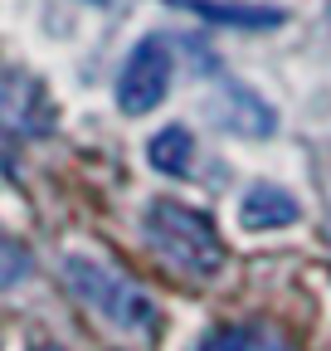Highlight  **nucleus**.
I'll use <instances>...</instances> for the list:
<instances>
[{
	"mask_svg": "<svg viewBox=\"0 0 331 351\" xmlns=\"http://www.w3.org/2000/svg\"><path fill=\"white\" fill-rule=\"evenodd\" d=\"M64 283L88 302L107 327L132 332V337L156 332V317H161L156 298L142 283H132L122 269H112V263H103L93 254H64Z\"/></svg>",
	"mask_w": 331,
	"mask_h": 351,
	"instance_id": "obj_1",
	"label": "nucleus"
},
{
	"mask_svg": "<svg viewBox=\"0 0 331 351\" xmlns=\"http://www.w3.org/2000/svg\"><path fill=\"white\" fill-rule=\"evenodd\" d=\"M220 117H224L229 132H243V137H268L273 132V108L239 83H224V112Z\"/></svg>",
	"mask_w": 331,
	"mask_h": 351,
	"instance_id": "obj_6",
	"label": "nucleus"
},
{
	"mask_svg": "<svg viewBox=\"0 0 331 351\" xmlns=\"http://www.w3.org/2000/svg\"><path fill=\"white\" fill-rule=\"evenodd\" d=\"M142 230H146L151 249L190 278H215L224 269V239L200 210H190L181 200H151Z\"/></svg>",
	"mask_w": 331,
	"mask_h": 351,
	"instance_id": "obj_2",
	"label": "nucleus"
},
{
	"mask_svg": "<svg viewBox=\"0 0 331 351\" xmlns=\"http://www.w3.org/2000/svg\"><path fill=\"white\" fill-rule=\"evenodd\" d=\"M0 122L10 132H25V137H44L54 127V103L34 73L0 69Z\"/></svg>",
	"mask_w": 331,
	"mask_h": 351,
	"instance_id": "obj_4",
	"label": "nucleus"
},
{
	"mask_svg": "<svg viewBox=\"0 0 331 351\" xmlns=\"http://www.w3.org/2000/svg\"><path fill=\"white\" fill-rule=\"evenodd\" d=\"M166 93H171V49H166V39L151 34L127 54V64H122L117 108L132 112V117H146L151 108H161Z\"/></svg>",
	"mask_w": 331,
	"mask_h": 351,
	"instance_id": "obj_3",
	"label": "nucleus"
},
{
	"mask_svg": "<svg viewBox=\"0 0 331 351\" xmlns=\"http://www.w3.org/2000/svg\"><path fill=\"white\" fill-rule=\"evenodd\" d=\"M34 351H64V346H54V341H44V346H34Z\"/></svg>",
	"mask_w": 331,
	"mask_h": 351,
	"instance_id": "obj_11",
	"label": "nucleus"
},
{
	"mask_svg": "<svg viewBox=\"0 0 331 351\" xmlns=\"http://www.w3.org/2000/svg\"><path fill=\"white\" fill-rule=\"evenodd\" d=\"M146 161L161 176H185L190 161H195V137H190L185 127H161L156 137L146 142Z\"/></svg>",
	"mask_w": 331,
	"mask_h": 351,
	"instance_id": "obj_7",
	"label": "nucleus"
},
{
	"mask_svg": "<svg viewBox=\"0 0 331 351\" xmlns=\"http://www.w3.org/2000/svg\"><path fill=\"white\" fill-rule=\"evenodd\" d=\"M93 5H98V0H93Z\"/></svg>",
	"mask_w": 331,
	"mask_h": 351,
	"instance_id": "obj_12",
	"label": "nucleus"
},
{
	"mask_svg": "<svg viewBox=\"0 0 331 351\" xmlns=\"http://www.w3.org/2000/svg\"><path fill=\"white\" fill-rule=\"evenodd\" d=\"M34 274V258L5 234V230H0V288H15V283H25Z\"/></svg>",
	"mask_w": 331,
	"mask_h": 351,
	"instance_id": "obj_9",
	"label": "nucleus"
},
{
	"mask_svg": "<svg viewBox=\"0 0 331 351\" xmlns=\"http://www.w3.org/2000/svg\"><path fill=\"white\" fill-rule=\"evenodd\" d=\"M195 10L215 20H234V25H278V10H224V5H210V0H195Z\"/></svg>",
	"mask_w": 331,
	"mask_h": 351,
	"instance_id": "obj_10",
	"label": "nucleus"
},
{
	"mask_svg": "<svg viewBox=\"0 0 331 351\" xmlns=\"http://www.w3.org/2000/svg\"><path fill=\"white\" fill-rule=\"evenodd\" d=\"M200 351H293L278 332H263V327H220L204 337Z\"/></svg>",
	"mask_w": 331,
	"mask_h": 351,
	"instance_id": "obj_8",
	"label": "nucleus"
},
{
	"mask_svg": "<svg viewBox=\"0 0 331 351\" xmlns=\"http://www.w3.org/2000/svg\"><path fill=\"white\" fill-rule=\"evenodd\" d=\"M297 200L287 195L282 186H248L239 200V225L243 230H287L297 225Z\"/></svg>",
	"mask_w": 331,
	"mask_h": 351,
	"instance_id": "obj_5",
	"label": "nucleus"
}]
</instances>
